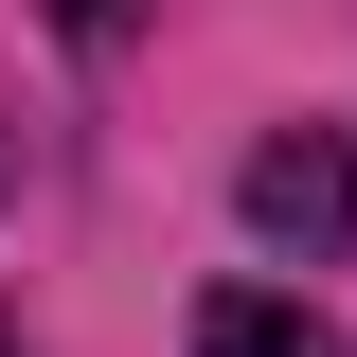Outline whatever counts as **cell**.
<instances>
[{"mask_svg": "<svg viewBox=\"0 0 357 357\" xmlns=\"http://www.w3.org/2000/svg\"><path fill=\"white\" fill-rule=\"evenodd\" d=\"M54 18H72V36H126V0H54Z\"/></svg>", "mask_w": 357, "mask_h": 357, "instance_id": "3957f363", "label": "cell"}, {"mask_svg": "<svg viewBox=\"0 0 357 357\" xmlns=\"http://www.w3.org/2000/svg\"><path fill=\"white\" fill-rule=\"evenodd\" d=\"M250 232H268V250H340V232H357V143L340 126L250 143Z\"/></svg>", "mask_w": 357, "mask_h": 357, "instance_id": "6da1fadb", "label": "cell"}, {"mask_svg": "<svg viewBox=\"0 0 357 357\" xmlns=\"http://www.w3.org/2000/svg\"><path fill=\"white\" fill-rule=\"evenodd\" d=\"M197 357H340V340H321L286 286H215V304H197Z\"/></svg>", "mask_w": 357, "mask_h": 357, "instance_id": "7a4b0ae2", "label": "cell"}]
</instances>
